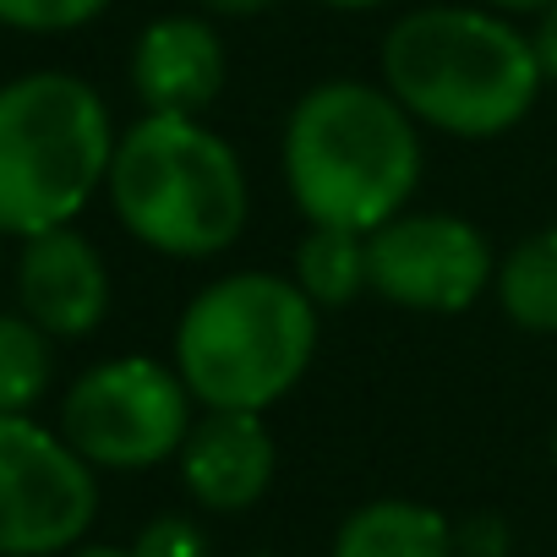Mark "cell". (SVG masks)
I'll return each mask as SVG.
<instances>
[{
	"label": "cell",
	"mask_w": 557,
	"mask_h": 557,
	"mask_svg": "<svg viewBox=\"0 0 557 557\" xmlns=\"http://www.w3.org/2000/svg\"><path fill=\"white\" fill-rule=\"evenodd\" d=\"M262 557H273V552H262Z\"/></svg>",
	"instance_id": "cell-25"
},
{
	"label": "cell",
	"mask_w": 557,
	"mask_h": 557,
	"mask_svg": "<svg viewBox=\"0 0 557 557\" xmlns=\"http://www.w3.org/2000/svg\"><path fill=\"white\" fill-rule=\"evenodd\" d=\"M132 88L148 115H202L224 88V45L202 17H159L132 50Z\"/></svg>",
	"instance_id": "cell-11"
},
{
	"label": "cell",
	"mask_w": 557,
	"mask_h": 557,
	"mask_svg": "<svg viewBox=\"0 0 557 557\" xmlns=\"http://www.w3.org/2000/svg\"><path fill=\"white\" fill-rule=\"evenodd\" d=\"M535 61H541V77H552L557 83V7H546L541 12V28H535Z\"/></svg>",
	"instance_id": "cell-19"
},
{
	"label": "cell",
	"mask_w": 557,
	"mask_h": 557,
	"mask_svg": "<svg viewBox=\"0 0 557 557\" xmlns=\"http://www.w3.org/2000/svg\"><path fill=\"white\" fill-rule=\"evenodd\" d=\"M110 0H0V23L23 34H66L94 23Z\"/></svg>",
	"instance_id": "cell-16"
},
{
	"label": "cell",
	"mask_w": 557,
	"mask_h": 557,
	"mask_svg": "<svg viewBox=\"0 0 557 557\" xmlns=\"http://www.w3.org/2000/svg\"><path fill=\"white\" fill-rule=\"evenodd\" d=\"M121 224L164 257H213L246 230V170L224 137L191 115H143L110 159Z\"/></svg>",
	"instance_id": "cell-4"
},
{
	"label": "cell",
	"mask_w": 557,
	"mask_h": 557,
	"mask_svg": "<svg viewBox=\"0 0 557 557\" xmlns=\"http://www.w3.org/2000/svg\"><path fill=\"white\" fill-rule=\"evenodd\" d=\"M454 552L459 557H508V524L503 513H475L454 524Z\"/></svg>",
	"instance_id": "cell-18"
},
{
	"label": "cell",
	"mask_w": 557,
	"mask_h": 557,
	"mask_svg": "<svg viewBox=\"0 0 557 557\" xmlns=\"http://www.w3.org/2000/svg\"><path fill=\"white\" fill-rule=\"evenodd\" d=\"M94 465L28 416H0V557H50L94 524Z\"/></svg>",
	"instance_id": "cell-7"
},
{
	"label": "cell",
	"mask_w": 557,
	"mask_h": 557,
	"mask_svg": "<svg viewBox=\"0 0 557 557\" xmlns=\"http://www.w3.org/2000/svg\"><path fill=\"white\" fill-rule=\"evenodd\" d=\"M492 7H503V12H546V7H557V0H492Z\"/></svg>",
	"instance_id": "cell-21"
},
{
	"label": "cell",
	"mask_w": 557,
	"mask_h": 557,
	"mask_svg": "<svg viewBox=\"0 0 557 557\" xmlns=\"http://www.w3.org/2000/svg\"><path fill=\"white\" fill-rule=\"evenodd\" d=\"M552 465H557V432H552Z\"/></svg>",
	"instance_id": "cell-24"
},
{
	"label": "cell",
	"mask_w": 557,
	"mask_h": 557,
	"mask_svg": "<svg viewBox=\"0 0 557 557\" xmlns=\"http://www.w3.org/2000/svg\"><path fill=\"white\" fill-rule=\"evenodd\" d=\"M388 94L448 137H497L519 126L541 94L535 45L503 17L470 7H426L383 39Z\"/></svg>",
	"instance_id": "cell-2"
},
{
	"label": "cell",
	"mask_w": 557,
	"mask_h": 557,
	"mask_svg": "<svg viewBox=\"0 0 557 557\" xmlns=\"http://www.w3.org/2000/svg\"><path fill=\"white\" fill-rule=\"evenodd\" d=\"M208 12H224V17H251V12H268L273 0H202Z\"/></svg>",
	"instance_id": "cell-20"
},
{
	"label": "cell",
	"mask_w": 557,
	"mask_h": 557,
	"mask_svg": "<svg viewBox=\"0 0 557 557\" xmlns=\"http://www.w3.org/2000/svg\"><path fill=\"white\" fill-rule=\"evenodd\" d=\"M115 132L104 99L66 72L0 88V235L66 230L110 181Z\"/></svg>",
	"instance_id": "cell-5"
},
{
	"label": "cell",
	"mask_w": 557,
	"mask_h": 557,
	"mask_svg": "<svg viewBox=\"0 0 557 557\" xmlns=\"http://www.w3.org/2000/svg\"><path fill=\"white\" fill-rule=\"evenodd\" d=\"M72 557H132V552H121V546H83V552H72Z\"/></svg>",
	"instance_id": "cell-23"
},
{
	"label": "cell",
	"mask_w": 557,
	"mask_h": 557,
	"mask_svg": "<svg viewBox=\"0 0 557 557\" xmlns=\"http://www.w3.org/2000/svg\"><path fill=\"white\" fill-rule=\"evenodd\" d=\"M318 350V307L296 278L230 273L191 307L175 329V372L208 410L262 416L285 399Z\"/></svg>",
	"instance_id": "cell-3"
},
{
	"label": "cell",
	"mask_w": 557,
	"mask_h": 557,
	"mask_svg": "<svg viewBox=\"0 0 557 557\" xmlns=\"http://www.w3.org/2000/svg\"><path fill=\"white\" fill-rule=\"evenodd\" d=\"M191 432V388L181 372L121 356L83 372L61 405V437L99 470H148L181 454Z\"/></svg>",
	"instance_id": "cell-6"
},
{
	"label": "cell",
	"mask_w": 557,
	"mask_h": 557,
	"mask_svg": "<svg viewBox=\"0 0 557 557\" xmlns=\"http://www.w3.org/2000/svg\"><path fill=\"white\" fill-rule=\"evenodd\" d=\"M181 481L197 508L240 513L273 481V437L251 410H208L181 443Z\"/></svg>",
	"instance_id": "cell-10"
},
{
	"label": "cell",
	"mask_w": 557,
	"mask_h": 557,
	"mask_svg": "<svg viewBox=\"0 0 557 557\" xmlns=\"http://www.w3.org/2000/svg\"><path fill=\"white\" fill-rule=\"evenodd\" d=\"M421 181L416 115L372 83L312 88L285 126V186L312 224L383 230Z\"/></svg>",
	"instance_id": "cell-1"
},
{
	"label": "cell",
	"mask_w": 557,
	"mask_h": 557,
	"mask_svg": "<svg viewBox=\"0 0 557 557\" xmlns=\"http://www.w3.org/2000/svg\"><path fill=\"white\" fill-rule=\"evenodd\" d=\"M132 557H208V535L191 513H159L153 524H143Z\"/></svg>",
	"instance_id": "cell-17"
},
{
	"label": "cell",
	"mask_w": 557,
	"mask_h": 557,
	"mask_svg": "<svg viewBox=\"0 0 557 557\" xmlns=\"http://www.w3.org/2000/svg\"><path fill=\"white\" fill-rule=\"evenodd\" d=\"M17 301H23V318L39 323L50 339H83V334H94L104 323V312H110L104 257L72 224L23 240V257H17Z\"/></svg>",
	"instance_id": "cell-9"
},
{
	"label": "cell",
	"mask_w": 557,
	"mask_h": 557,
	"mask_svg": "<svg viewBox=\"0 0 557 557\" xmlns=\"http://www.w3.org/2000/svg\"><path fill=\"white\" fill-rule=\"evenodd\" d=\"M497 301L530 334H557V224L519 240L497 268Z\"/></svg>",
	"instance_id": "cell-14"
},
{
	"label": "cell",
	"mask_w": 557,
	"mask_h": 557,
	"mask_svg": "<svg viewBox=\"0 0 557 557\" xmlns=\"http://www.w3.org/2000/svg\"><path fill=\"white\" fill-rule=\"evenodd\" d=\"M323 7H339V12H367V7H383V0H323Z\"/></svg>",
	"instance_id": "cell-22"
},
{
	"label": "cell",
	"mask_w": 557,
	"mask_h": 557,
	"mask_svg": "<svg viewBox=\"0 0 557 557\" xmlns=\"http://www.w3.org/2000/svg\"><path fill=\"white\" fill-rule=\"evenodd\" d=\"M296 285L312 307H350L361 290H372V257L361 230L312 224V235L296 246Z\"/></svg>",
	"instance_id": "cell-13"
},
{
	"label": "cell",
	"mask_w": 557,
	"mask_h": 557,
	"mask_svg": "<svg viewBox=\"0 0 557 557\" xmlns=\"http://www.w3.org/2000/svg\"><path fill=\"white\" fill-rule=\"evenodd\" d=\"M372 290L405 312H465L492 278L486 235L454 213H399L367 235Z\"/></svg>",
	"instance_id": "cell-8"
},
{
	"label": "cell",
	"mask_w": 557,
	"mask_h": 557,
	"mask_svg": "<svg viewBox=\"0 0 557 557\" xmlns=\"http://www.w3.org/2000/svg\"><path fill=\"white\" fill-rule=\"evenodd\" d=\"M334 557H459V552H454V524L437 508L377 497L339 524Z\"/></svg>",
	"instance_id": "cell-12"
},
{
	"label": "cell",
	"mask_w": 557,
	"mask_h": 557,
	"mask_svg": "<svg viewBox=\"0 0 557 557\" xmlns=\"http://www.w3.org/2000/svg\"><path fill=\"white\" fill-rule=\"evenodd\" d=\"M50 334L28 318H0V416H28L50 388Z\"/></svg>",
	"instance_id": "cell-15"
}]
</instances>
